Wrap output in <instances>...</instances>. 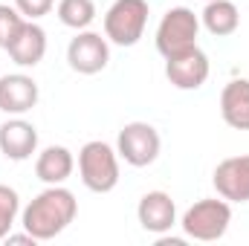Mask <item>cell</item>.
Listing matches in <instances>:
<instances>
[{
  "instance_id": "cell-1",
  "label": "cell",
  "mask_w": 249,
  "mask_h": 246,
  "mask_svg": "<svg viewBox=\"0 0 249 246\" xmlns=\"http://www.w3.org/2000/svg\"><path fill=\"white\" fill-rule=\"evenodd\" d=\"M78 200L64 185H47L41 194L29 200V206L20 211V226L41 244L58 238L64 229L75 220Z\"/></svg>"
},
{
  "instance_id": "cell-2",
  "label": "cell",
  "mask_w": 249,
  "mask_h": 246,
  "mask_svg": "<svg viewBox=\"0 0 249 246\" xmlns=\"http://www.w3.org/2000/svg\"><path fill=\"white\" fill-rule=\"evenodd\" d=\"M78 177L87 191L107 194L119 185V154L102 139H90L78 151Z\"/></svg>"
},
{
  "instance_id": "cell-3",
  "label": "cell",
  "mask_w": 249,
  "mask_h": 246,
  "mask_svg": "<svg viewBox=\"0 0 249 246\" xmlns=\"http://www.w3.org/2000/svg\"><path fill=\"white\" fill-rule=\"evenodd\" d=\"M229 223H232V203L229 200H217V197H206V200H197L194 206H188L180 226H183V235L191 241H220L226 232H229Z\"/></svg>"
},
{
  "instance_id": "cell-4",
  "label": "cell",
  "mask_w": 249,
  "mask_h": 246,
  "mask_svg": "<svg viewBox=\"0 0 249 246\" xmlns=\"http://www.w3.org/2000/svg\"><path fill=\"white\" fill-rule=\"evenodd\" d=\"M148 0H113L105 12V38L116 47H136L148 26Z\"/></svg>"
},
{
  "instance_id": "cell-5",
  "label": "cell",
  "mask_w": 249,
  "mask_h": 246,
  "mask_svg": "<svg viewBox=\"0 0 249 246\" xmlns=\"http://www.w3.org/2000/svg\"><path fill=\"white\" fill-rule=\"evenodd\" d=\"M197 35H200V15H194V9L188 6H174L162 15L157 26V38H154L157 53L162 58L186 53L191 47H197Z\"/></svg>"
},
{
  "instance_id": "cell-6",
  "label": "cell",
  "mask_w": 249,
  "mask_h": 246,
  "mask_svg": "<svg viewBox=\"0 0 249 246\" xmlns=\"http://www.w3.org/2000/svg\"><path fill=\"white\" fill-rule=\"evenodd\" d=\"M162 151L160 130L148 122H127L116 136V154L133 168H148Z\"/></svg>"
},
{
  "instance_id": "cell-7",
  "label": "cell",
  "mask_w": 249,
  "mask_h": 246,
  "mask_svg": "<svg viewBox=\"0 0 249 246\" xmlns=\"http://www.w3.org/2000/svg\"><path fill=\"white\" fill-rule=\"evenodd\" d=\"M67 64L78 75H96L110 64V41L102 38V32L81 29L67 47Z\"/></svg>"
},
{
  "instance_id": "cell-8",
  "label": "cell",
  "mask_w": 249,
  "mask_h": 246,
  "mask_svg": "<svg viewBox=\"0 0 249 246\" xmlns=\"http://www.w3.org/2000/svg\"><path fill=\"white\" fill-rule=\"evenodd\" d=\"M209 72H212V64L200 47H191L186 53L165 58V78L177 90H200L209 81Z\"/></svg>"
},
{
  "instance_id": "cell-9",
  "label": "cell",
  "mask_w": 249,
  "mask_h": 246,
  "mask_svg": "<svg viewBox=\"0 0 249 246\" xmlns=\"http://www.w3.org/2000/svg\"><path fill=\"white\" fill-rule=\"evenodd\" d=\"M212 183L217 197L229 203H249V154L226 157L223 162H217Z\"/></svg>"
},
{
  "instance_id": "cell-10",
  "label": "cell",
  "mask_w": 249,
  "mask_h": 246,
  "mask_svg": "<svg viewBox=\"0 0 249 246\" xmlns=\"http://www.w3.org/2000/svg\"><path fill=\"white\" fill-rule=\"evenodd\" d=\"M139 226L151 235H168L177 226V203L171 200L168 191H148L139 197L136 206Z\"/></svg>"
},
{
  "instance_id": "cell-11",
  "label": "cell",
  "mask_w": 249,
  "mask_h": 246,
  "mask_svg": "<svg viewBox=\"0 0 249 246\" xmlns=\"http://www.w3.org/2000/svg\"><path fill=\"white\" fill-rule=\"evenodd\" d=\"M41 99L38 81L26 72H9L0 75V110L6 116H23L29 113Z\"/></svg>"
},
{
  "instance_id": "cell-12",
  "label": "cell",
  "mask_w": 249,
  "mask_h": 246,
  "mask_svg": "<svg viewBox=\"0 0 249 246\" xmlns=\"http://www.w3.org/2000/svg\"><path fill=\"white\" fill-rule=\"evenodd\" d=\"M0 154L12 162H23L38 154V127L23 116H12L0 124Z\"/></svg>"
},
{
  "instance_id": "cell-13",
  "label": "cell",
  "mask_w": 249,
  "mask_h": 246,
  "mask_svg": "<svg viewBox=\"0 0 249 246\" xmlns=\"http://www.w3.org/2000/svg\"><path fill=\"white\" fill-rule=\"evenodd\" d=\"M6 53L18 67H38L47 55V32H44V26L38 20H26L20 26V32L9 41Z\"/></svg>"
},
{
  "instance_id": "cell-14",
  "label": "cell",
  "mask_w": 249,
  "mask_h": 246,
  "mask_svg": "<svg viewBox=\"0 0 249 246\" xmlns=\"http://www.w3.org/2000/svg\"><path fill=\"white\" fill-rule=\"evenodd\" d=\"M75 171V157L64 145H47L35 157V177L44 185H64Z\"/></svg>"
},
{
  "instance_id": "cell-15",
  "label": "cell",
  "mask_w": 249,
  "mask_h": 246,
  "mask_svg": "<svg viewBox=\"0 0 249 246\" xmlns=\"http://www.w3.org/2000/svg\"><path fill=\"white\" fill-rule=\"evenodd\" d=\"M220 116L235 130H249V78H232L220 90Z\"/></svg>"
},
{
  "instance_id": "cell-16",
  "label": "cell",
  "mask_w": 249,
  "mask_h": 246,
  "mask_svg": "<svg viewBox=\"0 0 249 246\" xmlns=\"http://www.w3.org/2000/svg\"><path fill=\"white\" fill-rule=\"evenodd\" d=\"M200 26L214 38H229L241 26L238 6L232 0H209L200 12Z\"/></svg>"
},
{
  "instance_id": "cell-17",
  "label": "cell",
  "mask_w": 249,
  "mask_h": 246,
  "mask_svg": "<svg viewBox=\"0 0 249 246\" xmlns=\"http://www.w3.org/2000/svg\"><path fill=\"white\" fill-rule=\"evenodd\" d=\"M55 12H58V20L64 26H70L75 32L87 29L96 20V3L93 0H58Z\"/></svg>"
},
{
  "instance_id": "cell-18",
  "label": "cell",
  "mask_w": 249,
  "mask_h": 246,
  "mask_svg": "<svg viewBox=\"0 0 249 246\" xmlns=\"http://www.w3.org/2000/svg\"><path fill=\"white\" fill-rule=\"evenodd\" d=\"M20 214V197L12 185L0 183V241H6V235L12 232L15 220Z\"/></svg>"
},
{
  "instance_id": "cell-19",
  "label": "cell",
  "mask_w": 249,
  "mask_h": 246,
  "mask_svg": "<svg viewBox=\"0 0 249 246\" xmlns=\"http://www.w3.org/2000/svg\"><path fill=\"white\" fill-rule=\"evenodd\" d=\"M26 23V18L15 9V6H9V3H0V47L6 50L9 47V41L20 32V26Z\"/></svg>"
},
{
  "instance_id": "cell-20",
  "label": "cell",
  "mask_w": 249,
  "mask_h": 246,
  "mask_svg": "<svg viewBox=\"0 0 249 246\" xmlns=\"http://www.w3.org/2000/svg\"><path fill=\"white\" fill-rule=\"evenodd\" d=\"M55 6V0H15V9L26 18V20H41L44 15H50Z\"/></svg>"
},
{
  "instance_id": "cell-21",
  "label": "cell",
  "mask_w": 249,
  "mask_h": 246,
  "mask_svg": "<svg viewBox=\"0 0 249 246\" xmlns=\"http://www.w3.org/2000/svg\"><path fill=\"white\" fill-rule=\"evenodd\" d=\"M203 3H209V0H203Z\"/></svg>"
}]
</instances>
